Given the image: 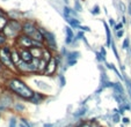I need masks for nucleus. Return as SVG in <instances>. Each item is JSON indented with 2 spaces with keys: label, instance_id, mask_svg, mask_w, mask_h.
I'll use <instances>...</instances> for the list:
<instances>
[{
  "label": "nucleus",
  "instance_id": "nucleus-1",
  "mask_svg": "<svg viewBox=\"0 0 131 127\" xmlns=\"http://www.w3.org/2000/svg\"><path fill=\"white\" fill-rule=\"evenodd\" d=\"M5 86L10 93H14L16 96H19V97L23 98L26 100H29L30 97L32 96V94H34L31 88L19 78L7 79L5 82Z\"/></svg>",
  "mask_w": 131,
  "mask_h": 127
},
{
  "label": "nucleus",
  "instance_id": "nucleus-2",
  "mask_svg": "<svg viewBox=\"0 0 131 127\" xmlns=\"http://www.w3.org/2000/svg\"><path fill=\"white\" fill-rule=\"evenodd\" d=\"M21 32H22V22L14 19H9L8 23L3 30V34L7 38H16Z\"/></svg>",
  "mask_w": 131,
  "mask_h": 127
},
{
  "label": "nucleus",
  "instance_id": "nucleus-3",
  "mask_svg": "<svg viewBox=\"0 0 131 127\" xmlns=\"http://www.w3.org/2000/svg\"><path fill=\"white\" fill-rule=\"evenodd\" d=\"M0 62L3 64L5 69L16 71L15 64L13 62V59H12V49L8 45L0 46Z\"/></svg>",
  "mask_w": 131,
  "mask_h": 127
},
{
  "label": "nucleus",
  "instance_id": "nucleus-4",
  "mask_svg": "<svg viewBox=\"0 0 131 127\" xmlns=\"http://www.w3.org/2000/svg\"><path fill=\"white\" fill-rule=\"evenodd\" d=\"M15 42H16V45L19 46V49H30V47H32V46L44 47V43L35 41L31 37L27 36V35H25V34L19 35V36L15 38Z\"/></svg>",
  "mask_w": 131,
  "mask_h": 127
},
{
  "label": "nucleus",
  "instance_id": "nucleus-5",
  "mask_svg": "<svg viewBox=\"0 0 131 127\" xmlns=\"http://www.w3.org/2000/svg\"><path fill=\"white\" fill-rule=\"evenodd\" d=\"M41 32L44 36V44L47 46V49L51 50V51H56L57 50V43H56V36L53 32L48 31L44 28H40Z\"/></svg>",
  "mask_w": 131,
  "mask_h": 127
},
{
  "label": "nucleus",
  "instance_id": "nucleus-6",
  "mask_svg": "<svg viewBox=\"0 0 131 127\" xmlns=\"http://www.w3.org/2000/svg\"><path fill=\"white\" fill-rule=\"evenodd\" d=\"M37 29H38V27H37L36 23H35L34 21L28 20V21H25V22L22 23V32H21V34H25V35H27V36L31 37L32 34H34Z\"/></svg>",
  "mask_w": 131,
  "mask_h": 127
},
{
  "label": "nucleus",
  "instance_id": "nucleus-7",
  "mask_svg": "<svg viewBox=\"0 0 131 127\" xmlns=\"http://www.w3.org/2000/svg\"><path fill=\"white\" fill-rule=\"evenodd\" d=\"M57 66H58V62H57V59L52 57L49 61L47 62V67H45V71H44V75H48V76H51L56 73L57 71Z\"/></svg>",
  "mask_w": 131,
  "mask_h": 127
},
{
  "label": "nucleus",
  "instance_id": "nucleus-8",
  "mask_svg": "<svg viewBox=\"0 0 131 127\" xmlns=\"http://www.w3.org/2000/svg\"><path fill=\"white\" fill-rule=\"evenodd\" d=\"M13 99L9 95H4L3 97L0 98V111H4L6 109H8L12 105Z\"/></svg>",
  "mask_w": 131,
  "mask_h": 127
},
{
  "label": "nucleus",
  "instance_id": "nucleus-9",
  "mask_svg": "<svg viewBox=\"0 0 131 127\" xmlns=\"http://www.w3.org/2000/svg\"><path fill=\"white\" fill-rule=\"evenodd\" d=\"M79 57H80V53L78 51H72V52H70V53H67L66 54L67 65H69V66H73V65H75Z\"/></svg>",
  "mask_w": 131,
  "mask_h": 127
},
{
  "label": "nucleus",
  "instance_id": "nucleus-10",
  "mask_svg": "<svg viewBox=\"0 0 131 127\" xmlns=\"http://www.w3.org/2000/svg\"><path fill=\"white\" fill-rule=\"evenodd\" d=\"M19 51H20V57L23 61H26V62H31V61L34 60V57H32L29 49H19Z\"/></svg>",
  "mask_w": 131,
  "mask_h": 127
},
{
  "label": "nucleus",
  "instance_id": "nucleus-11",
  "mask_svg": "<svg viewBox=\"0 0 131 127\" xmlns=\"http://www.w3.org/2000/svg\"><path fill=\"white\" fill-rule=\"evenodd\" d=\"M45 99V95H43L42 93H35L32 94V96L30 97L29 102L32 103V104H41L43 100Z\"/></svg>",
  "mask_w": 131,
  "mask_h": 127
},
{
  "label": "nucleus",
  "instance_id": "nucleus-12",
  "mask_svg": "<svg viewBox=\"0 0 131 127\" xmlns=\"http://www.w3.org/2000/svg\"><path fill=\"white\" fill-rule=\"evenodd\" d=\"M65 34H66V37H65V44H71L73 42L74 38V32L72 30L71 27H65Z\"/></svg>",
  "mask_w": 131,
  "mask_h": 127
},
{
  "label": "nucleus",
  "instance_id": "nucleus-13",
  "mask_svg": "<svg viewBox=\"0 0 131 127\" xmlns=\"http://www.w3.org/2000/svg\"><path fill=\"white\" fill-rule=\"evenodd\" d=\"M30 52H31L32 57L34 58H37V59H41L43 57V50L44 47H38V46H32L30 47Z\"/></svg>",
  "mask_w": 131,
  "mask_h": 127
},
{
  "label": "nucleus",
  "instance_id": "nucleus-14",
  "mask_svg": "<svg viewBox=\"0 0 131 127\" xmlns=\"http://www.w3.org/2000/svg\"><path fill=\"white\" fill-rule=\"evenodd\" d=\"M65 20H66L67 22H69L70 27L71 28H74V29H77V28L80 27V23H79V20L77 17H71V16H64Z\"/></svg>",
  "mask_w": 131,
  "mask_h": 127
},
{
  "label": "nucleus",
  "instance_id": "nucleus-15",
  "mask_svg": "<svg viewBox=\"0 0 131 127\" xmlns=\"http://www.w3.org/2000/svg\"><path fill=\"white\" fill-rule=\"evenodd\" d=\"M8 21H9V19H8L7 15H0V32H3L4 28L6 27Z\"/></svg>",
  "mask_w": 131,
  "mask_h": 127
},
{
  "label": "nucleus",
  "instance_id": "nucleus-16",
  "mask_svg": "<svg viewBox=\"0 0 131 127\" xmlns=\"http://www.w3.org/2000/svg\"><path fill=\"white\" fill-rule=\"evenodd\" d=\"M104 24V28H106V34H107V46L108 47H111V35H110V29H109V26L107 23H103Z\"/></svg>",
  "mask_w": 131,
  "mask_h": 127
},
{
  "label": "nucleus",
  "instance_id": "nucleus-17",
  "mask_svg": "<svg viewBox=\"0 0 131 127\" xmlns=\"http://www.w3.org/2000/svg\"><path fill=\"white\" fill-rule=\"evenodd\" d=\"M52 53H51V50H49V49H47V47H44V50H43V57L42 58L43 59H45L47 61H49L50 59L52 58Z\"/></svg>",
  "mask_w": 131,
  "mask_h": 127
},
{
  "label": "nucleus",
  "instance_id": "nucleus-18",
  "mask_svg": "<svg viewBox=\"0 0 131 127\" xmlns=\"http://www.w3.org/2000/svg\"><path fill=\"white\" fill-rule=\"evenodd\" d=\"M114 90H115V93H117V94H119V95H123L124 96V89H123V87L121 86V83H118V82H116L114 84Z\"/></svg>",
  "mask_w": 131,
  "mask_h": 127
},
{
  "label": "nucleus",
  "instance_id": "nucleus-19",
  "mask_svg": "<svg viewBox=\"0 0 131 127\" xmlns=\"http://www.w3.org/2000/svg\"><path fill=\"white\" fill-rule=\"evenodd\" d=\"M86 111H87L86 108H81V109H79L77 112H74L73 116H74V117H81V116H84L85 113H86Z\"/></svg>",
  "mask_w": 131,
  "mask_h": 127
},
{
  "label": "nucleus",
  "instance_id": "nucleus-20",
  "mask_svg": "<svg viewBox=\"0 0 131 127\" xmlns=\"http://www.w3.org/2000/svg\"><path fill=\"white\" fill-rule=\"evenodd\" d=\"M107 67H108L109 69H111V71H114V73L116 74L118 78H122V75L118 73V71L116 69V67H115V65H113V64H107Z\"/></svg>",
  "mask_w": 131,
  "mask_h": 127
},
{
  "label": "nucleus",
  "instance_id": "nucleus-21",
  "mask_svg": "<svg viewBox=\"0 0 131 127\" xmlns=\"http://www.w3.org/2000/svg\"><path fill=\"white\" fill-rule=\"evenodd\" d=\"M125 79V83H126V89H128V93L130 95V98H131V80L128 78V76H124Z\"/></svg>",
  "mask_w": 131,
  "mask_h": 127
},
{
  "label": "nucleus",
  "instance_id": "nucleus-22",
  "mask_svg": "<svg viewBox=\"0 0 131 127\" xmlns=\"http://www.w3.org/2000/svg\"><path fill=\"white\" fill-rule=\"evenodd\" d=\"M6 42H7V37L3 34V32H0V46H3V45L6 44Z\"/></svg>",
  "mask_w": 131,
  "mask_h": 127
},
{
  "label": "nucleus",
  "instance_id": "nucleus-23",
  "mask_svg": "<svg viewBox=\"0 0 131 127\" xmlns=\"http://www.w3.org/2000/svg\"><path fill=\"white\" fill-rule=\"evenodd\" d=\"M100 12H101V10H100L99 5H95L94 7L92 8V10H91V13H92L93 15H99V14H100Z\"/></svg>",
  "mask_w": 131,
  "mask_h": 127
},
{
  "label": "nucleus",
  "instance_id": "nucleus-24",
  "mask_svg": "<svg viewBox=\"0 0 131 127\" xmlns=\"http://www.w3.org/2000/svg\"><path fill=\"white\" fill-rule=\"evenodd\" d=\"M122 47H123L124 50H128L129 47H130V41H129V38H125L123 41V44H122Z\"/></svg>",
  "mask_w": 131,
  "mask_h": 127
},
{
  "label": "nucleus",
  "instance_id": "nucleus-25",
  "mask_svg": "<svg viewBox=\"0 0 131 127\" xmlns=\"http://www.w3.org/2000/svg\"><path fill=\"white\" fill-rule=\"evenodd\" d=\"M8 127H16V118L12 117L9 119V126Z\"/></svg>",
  "mask_w": 131,
  "mask_h": 127
},
{
  "label": "nucleus",
  "instance_id": "nucleus-26",
  "mask_svg": "<svg viewBox=\"0 0 131 127\" xmlns=\"http://www.w3.org/2000/svg\"><path fill=\"white\" fill-rule=\"evenodd\" d=\"M123 29V22H119V23H116V26L114 27V30L115 31H118V30Z\"/></svg>",
  "mask_w": 131,
  "mask_h": 127
},
{
  "label": "nucleus",
  "instance_id": "nucleus-27",
  "mask_svg": "<svg viewBox=\"0 0 131 127\" xmlns=\"http://www.w3.org/2000/svg\"><path fill=\"white\" fill-rule=\"evenodd\" d=\"M74 10H78V12H81V6H80V4H79V1H75L74 3Z\"/></svg>",
  "mask_w": 131,
  "mask_h": 127
},
{
  "label": "nucleus",
  "instance_id": "nucleus-28",
  "mask_svg": "<svg viewBox=\"0 0 131 127\" xmlns=\"http://www.w3.org/2000/svg\"><path fill=\"white\" fill-rule=\"evenodd\" d=\"M100 53H101L102 58H103V60H106V57H107V52H106V49H104L103 46L101 47V50H100Z\"/></svg>",
  "mask_w": 131,
  "mask_h": 127
},
{
  "label": "nucleus",
  "instance_id": "nucleus-29",
  "mask_svg": "<svg viewBox=\"0 0 131 127\" xmlns=\"http://www.w3.org/2000/svg\"><path fill=\"white\" fill-rule=\"evenodd\" d=\"M80 127H92V121H85V122H81Z\"/></svg>",
  "mask_w": 131,
  "mask_h": 127
},
{
  "label": "nucleus",
  "instance_id": "nucleus-30",
  "mask_svg": "<svg viewBox=\"0 0 131 127\" xmlns=\"http://www.w3.org/2000/svg\"><path fill=\"white\" fill-rule=\"evenodd\" d=\"M118 115H119V113H118V112H116L114 116H113V120H114V122H118V121H119V117H118Z\"/></svg>",
  "mask_w": 131,
  "mask_h": 127
},
{
  "label": "nucleus",
  "instance_id": "nucleus-31",
  "mask_svg": "<svg viewBox=\"0 0 131 127\" xmlns=\"http://www.w3.org/2000/svg\"><path fill=\"white\" fill-rule=\"evenodd\" d=\"M15 109H16L17 111H23L25 110V106H23L22 104H16L15 105Z\"/></svg>",
  "mask_w": 131,
  "mask_h": 127
},
{
  "label": "nucleus",
  "instance_id": "nucleus-32",
  "mask_svg": "<svg viewBox=\"0 0 131 127\" xmlns=\"http://www.w3.org/2000/svg\"><path fill=\"white\" fill-rule=\"evenodd\" d=\"M20 127H30V125L28 124V121H27V120H25V119H23V120H22V122H21V124H20Z\"/></svg>",
  "mask_w": 131,
  "mask_h": 127
},
{
  "label": "nucleus",
  "instance_id": "nucleus-33",
  "mask_svg": "<svg viewBox=\"0 0 131 127\" xmlns=\"http://www.w3.org/2000/svg\"><path fill=\"white\" fill-rule=\"evenodd\" d=\"M124 35V30L123 29H121V30H118V31H116V36H117V38H121L122 36Z\"/></svg>",
  "mask_w": 131,
  "mask_h": 127
},
{
  "label": "nucleus",
  "instance_id": "nucleus-34",
  "mask_svg": "<svg viewBox=\"0 0 131 127\" xmlns=\"http://www.w3.org/2000/svg\"><path fill=\"white\" fill-rule=\"evenodd\" d=\"M79 29H80V30H82V31H91L89 27H87V26H80Z\"/></svg>",
  "mask_w": 131,
  "mask_h": 127
},
{
  "label": "nucleus",
  "instance_id": "nucleus-35",
  "mask_svg": "<svg viewBox=\"0 0 131 127\" xmlns=\"http://www.w3.org/2000/svg\"><path fill=\"white\" fill-rule=\"evenodd\" d=\"M92 127H102L101 125H100V122L99 121H92Z\"/></svg>",
  "mask_w": 131,
  "mask_h": 127
},
{
  "label": "nucleus",
  "instance_id": "nucleus-36",
  "mask_svg": "<svg viewBox=\"0 0 131 127\" xmlns=\"http://www.w3.org/2000/svg\"><path fill=\"white\" fill-rule=\"evenodd\" d=\"M59 79H60V83H62L60 86H62V87H64V86H65V83H66V81H65L64 76H63V75H60V76H59Z\"/></svg>",
  "mask_w": 131,
  "mask_h": 127
},
{
  "label": "nucleus",
  "instance_id": "nucleus-37",
  "mask_svg": "<svg viewBox=\"0 0 131 127\" xmlns=\"http://www.w3.org/2000/svg\"><path fill=\"white\" fill-rule=\"evenodd\" d=\"M109 26H110V27H115V26H116L114 19H109Z\"/></svg>",
  "mask_w": 131,
  "mask_h": 127
},
{
  "label": "nucleus",
  "instance_id": "nucleus-38",
  "mask_svg": "<svg viewBox=\"0 0 131 127\" xmlns=\"http://www.w3.org/2000/svg\"><path fill=\"white\" fill-rule=\"evenodd\" d=\"M122 120H123V122H124V124H129V122H130V120H129V118H125V117H124Z\"/></svg>",
  "mask_w": 131,
  "mask_h": 127
},
{
  "label": "nucleus",
  "instance_id": "nucleus-39",
  "mask_svg": "<svg viewBox=\"0 0 131 127\" xmlns=\"http://www.w3.org/2000/svg\"><path fill=\"white\" fill-rule=\"evenodd\" d=\"M128 13H129V15H131V1H130V4H129V7H128Z\"/></svg>",
  "mask_w": 131,
  "mask_h": 127
},
{
  "label": "nucleus",
  "instance_id": "nucleus-40",
  "mask_svg": "<svg viewBox=\"0 0 131 127\" xmlns=\"http://www.w3.org/2000/svg\"><path fill=\"white\" fill-rule=\"evenodd\" d=\"M0 15H7V14H6V13L4 12V10L1 9V8H0Z\"/></svg>",
  "mask_w": 131,
  "mask_h": 127
},
{
  "label": "nucleus",
  "instance_id": "nucleus-41",
  "mask_svg": "<svg viewBox=\"0 0 131 127\" xmlns=\"http://www.w3.org/2000/svg\"><path fill=\"white\" fill-rule=\"evenodd\" d=\"M44 127H53V125H52V124H45Z\"/></svg>",
  "mask_w": 131,
  "mask_h": 127
},
{
  "label": "nucleus",
  "instance_id": "nucleus-42",
  "mask_svg": "<svg viewBox=\"0 0 131 127\" xmlns=\"http://www.w3.org/2000/svg\"><path fill=\"white\" fill-rule=\"evenodd\" d=\"M64 1H65V4H67V3H69V0H64Z\"/></svg>",
  "mask_w": 131,
  "mask_h": 127
},
{
  "label": "nucleus",
  "instance_id": "nucleus-43",
  "mask_svg": "<svg viewBox=\"0 0 131 127\" xmlns=\"http://www.w3.org/2000/svg\"><path fill=\"white\" fill-rule=\"evenodd\" d=\"M130 53H131V49H130Z\"/></svg>",
  "mask_w": 131,
  "mask_h": 127
}]
</instances>
